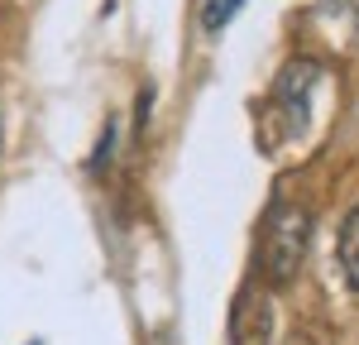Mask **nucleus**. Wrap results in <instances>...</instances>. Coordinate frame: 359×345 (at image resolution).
<instances>
[{
  "instance_id": "obj_1",
  "label": "nucleus",
  "mask_w": 359,
  "mask_h": 345,
  "mask_svg": "<svg viewBox=\"0 0 359 345\" xmlns=\"http://www.w3.org/2000/svg\"><path fill=\"white\" fill-rule=\"evenodd\" d=\"M321 82V67L306 62V58H292L278 82L269 86V101L259 106V149L264 154H278V140H297L311 120V86Z\"/></svg>"
},
{
  "instance_id": "obj_5",
  "label": "nucleus",
  "mask_w": 359,
  "mask_h": 345,
  "mask_svg": "<svg viewBox=\"0 0 359 345\" xmlns=\"http://www.w3.org/2000/svg\"><path fill=\"white\" fill-rule=\"evenodd\" d=\"M340 264H345L350 288H359V206L345 216V226H340Z\"/></svg>"
},
{
  "instance_id": "obj_6",
  "label": "nucleus",
  "mask_w": 359,
  "mask_h": 345,
  "mask_svg": "<svg viewBox=\"0 0 359 345\" xmlns=\"http://www.w3.org/2000/svg\"><path fill=\"white\" fill-rule=\"evenodd\" d=\"M240 10H245V0H206V5H201V25L216 34V29H225Z\"/></svg>"
},
{
  "instance_id": "obj_3",
  "label": "nucleus",
  "mask_w": 359,
  "mask_h": 345,
  "mask_svg": "<svg viewBox=\"0 0 359 345\" xmlns=\"http://www.w3.org/2000/svg\"><path fill=\"white\" fill-rule=\"evenodd\" d=\"M230 341L235 345H269L273 341V297L269 288L245 283L230 307Z\"/></svg>"
},
{
  "instance_id": "obj_2",
  "label": "nucleus",
  "mask_w": 359,
  "mask_h": 345,
  "mask_svg": "<svg viewBox=\"0 0 359 345\" xmlns=\"http://www.w3.org/2000/svg\"><path fill=\"white\" fill-rule=\"evenodd\" d=\"M311 245V211L292 206V201H269L264 226H259V273L269 288H287L297 278Z\"/></svg>"
},
{
  "instance_id": "obj_4",
  "label": "nucleus",
  "mask_w": 359,
  "mask_h": 345,
  "mask_svg": "<svg viewBox=\"0 0 359 345\" xmlns=\"http://www.w3.org/2000/svg\"><path fill=\"white\" fill-rule=\"evenodd\" d=\"M311 15L340 48H359V0H316Z\"/></svg>"
}]
</instances>
